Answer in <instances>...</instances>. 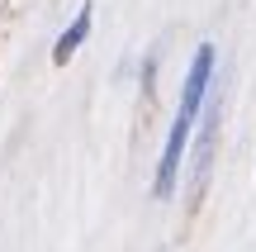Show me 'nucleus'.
Instances as JSON below:
<instances>
[{
  "mask_svg": "<svg viewBox=\"0 0 256 252\" xmlns=\"http://www.w3.org/2000/svg\"><path fill=\"white\" fill-rule=\"evenodd\" d=\"M86 34H90V5H86L81 15L72 19V29H66L62 38H57V48H52V62H57V67H66V62H72V53L86 43Z\"/></svg>",
  "mask_w": 256,
  "mask_h": 252,
  "instance_id": "f257e3e1",
  "label": "nucleus"
}]
</instances>
